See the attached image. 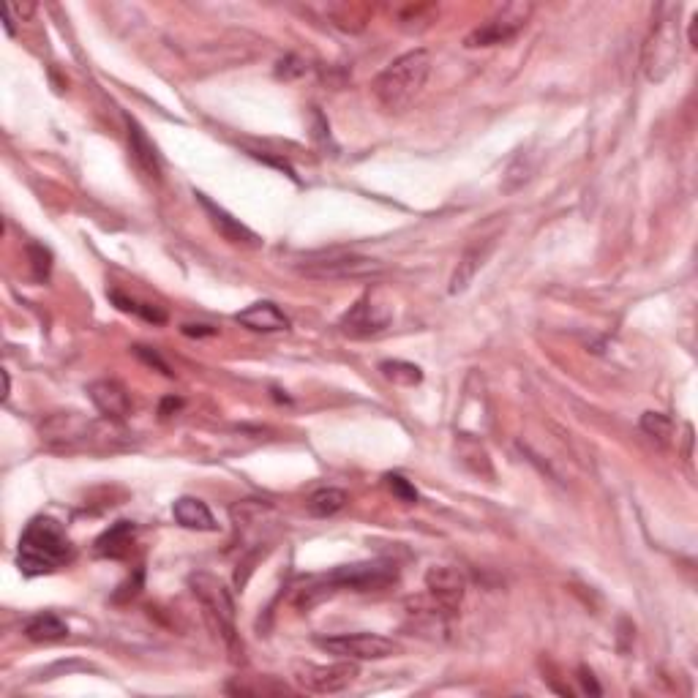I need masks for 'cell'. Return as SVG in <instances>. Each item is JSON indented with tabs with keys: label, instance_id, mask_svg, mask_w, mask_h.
<instances>
[{
	"label": "cell",
	"instance_id": "24",
	"mask_svg": "<svg viewBox=\"0 0 698 698\" xmlns=\"http://www.w3.org/2000/svg\"><path fill=\"white\" fill-rule=\"evenodd\" d=\"M641 431H644L647 437L658 439V442H669L671 420L666 418V415H660V412H647V415L641 418Z\"/></svg>",
	"mask_w": 698,
	"mask_h": 698
},
{
	"label": "cell",
	"instance_id": "26",
	"mask_svg": "<svg viewBox=\"0 0 698 698\" xmlns=\"http://www.w3.org/2000/svg\"><path fill=\"white\" fill-rule=\"evenodd\" d=\"M28 254H30V265H33V276L39 281H44L47 276H50V268H52V254L44 246H39V243H30L28 246Z\"/></svg>",
	"mask_w": 698,
	"mask_h": 698
},
{
	"label": "cell",
	"instance_id": "22",
	"mask_svg": "<svg viewBox=\"0 0 698 698\" xmlns=\"http://www.w3.org/2000/svg\"><path fill=\"white\" fill-rule=\"evenodd\" d=\"M110 298L112 303H115L120 311H126V314H137V317H142L145 322H153V325H164V322H167V311L161 309V306L140 303V300L129 298V295H123V292H112Z\"/></svg>",
	"mask_w": 698,
	"mask_h": 698
},
{
	"label": "cell",
	"instance_id": "10",
	"mask_svg": "<svg viewBox=\"0 0 698 698\" xmlns=\"http://www.w3.org/2000/svg\"><path fill=\"white\" fill-rule=\"evenodd\" d=\"M317 647L325 649L328 655L341 660H385L399 652V644H393L385 636L377 633H339L328 639H317Z\"/></svg>",
	"mask_w": 698,
	"mask_h": 698
},
{
	"label": "cell",
	"instance_id": "21",
	"mask_svg": "<svg viewBox=\"0 0 698 698\" xmlns=\"http://www.w3.org/2000/svg\"><path fill=\"white\" fill-rule=\"evenodd\" d=\"M347 491L341 489H320L314 491L309 497V502H306V508H309L311 516H317V519H330V516H336V513H341V510L347 508Z\"/></svg>",
	"mask_w": 698,
	"mask_h": 698
},
{
	"label": "cell",
	"instance_id": "19",
	"mask_svg": "<svg viewBox=\"0 0 698 698\" xmlns=\"http://www.w3.org/2000/svg\"><path fill=\"white\" fill-rule=\"evenodd\" d=\"M172 516L180 527L197 529V532H216V519L210 508L197 497H180L172 505Z\"/></svg>",
	"mask_w": 698,
	"mask_h": 698
},
{
	"label": "cell",
	"instance_id": "25",
	"mask_svg": "<svg viewBox=\"0 0 698 698\" xmlns=\"http://www.w3.org/2000/svg\"><path fill=\"white\" fill-rule=\"evenodd\" d=\"M385 483H388V489L393 491V497H399L401 502H407V505H415L420 499L418 489H415L404 475H399V472H388V475H385Z\"/></svg>",
	"mask_w": 698,
	"mask_h": 698
},
{
	"label": "cell",
	"instance_id": "20",
	"mask_svg": "<svg viewBox=\"0 0 698 698\" xmlns=\"http://www.w3.org/2000/svg\"><path fill=\"white\" fill-rule=\"evenodd\" d=\"M25 636L36 644H52V641H63L69 636V625L58 614L44 611V614H36L25 622Z\"/></svg>",
	"mask_w": 698,
	"mask_h": 698
},
{
	"label": "cell",
	"instance_id": "29",
	"mask_svg": "<svg viewBox=\"0 0 698 698\" xmlns=\"http://www.w3.org/2000/svg\"><path fill=\"white\" fill-rule=\"evenodd\" d=\"M183 333L186 336H216V328H210V325H183Z\"/></svg>",
	"mask_w": 698,
	"mask_h": 698
},
{
	"label": "cell",
	"instance_id": "32",
	"mask_svg": "<svg viewBox=\"0 0 698 698\" xmlns=\"http://www.w3.org/2000/svg\"><path fill=\"white\" fill-rule=\"evenodd\" d=\"M11 393V379H9V371H3V401L9 399Z\"/></svg>",
	"mask_w": 698,
	"mask_h": 698
},
{
	"label": "cell",
	"instance_id": "11",
	"mask_svg": "<svg viewBox=\"0 0 698 698\" xmlns=\"http://www.w3.org/2000/svg\"><path fill=\"white\" fill-rule=\"evenodd\" d=\"M292 677L300 688L311 690V693H341L355 685V679L360 677V669L355 660H341L333 666H314V663H295Z\"/></svg>",
	"mask_w": 698,
	"mask_h": 698
},
{
	"label": "cell",
	"instance_id": "31",
	"mask_svg": "<svg viewBox=\"0 0 698 698\" xmlns=\"http://www.w3.org/2000/svg\"><path fill=\"white\" fill-rule=\"evenodd\" d=\"M180 407H183V401L180 399H164L161 401L159 412L164 415V418H167V415H170V409H180Z\"/></svg>",
	"mask_w": 698,
	"mask_h": 698
},
{
	"label": "cell",
	"instance_id": "28",
	"mask_svg": "<svg viewBox=\"0 0 698 698\" xmlns=\"http://www.w3.org/2000/svg\"><path fill=\"white\" fill-rule=\"evenodd\" d=\"M134 355L140 360H145L148 366H156V369L164 374V377H172V371H170V366H167V360L161 358L159 352L156 349H150V347H134Z\"/></svg>",
	"mask_w": 698,
	"mask_h": 698
},
{
	"label": "cell",
	"instance_id": "16",
	"mask_svg": "<svg viewBox=\"0 0 698 698\" xmlns=\"http://www.w3.org/2000/svg\"><path fill=\"white\" fill-rule=\"evenodd\" d=\"M126 126H129L131 159H134V164H137V170H140L148 180H153V183H159L161 161H159V153H156V145L150 142L145 129H142L140 123H137L134 118H126Z\"/></svg>",
	"mask_w": 698,
	"mask_h": 698
},
{
	"label": "cell",
	"instance_id": "1",
	"mask_svg": "<svg viewBox=\"0 0 698 698\" xmlns=\"http://www.w3.org/2000/svg\"><path fill=\"white\" fill-rule=\"evenodd\" d=\"M41 442L55 453H107L123 439L115 420H93L82 412H58L39 426Z\"/></svg>",
	"mask_w": 698,
	"mask_h": 698
},
{
	"label": "cell",
	"instance_id": "23",
	"mask_svg": "<svg viewBox=\"0 0 698 698\" xmlns=\"http://www.w3.org/2000/svg\"><path fill=\"white\" fill-rule=\"evenodd\" d=\"M379 371H382L390 382L407 385V388L418 385L420 379H423V371H420L415 363H404V360H385V363H379Z\"/></svg>",
	"mask_w": 698,
	"mask_h": 698
},
{
	"label": "cell",
	"instance_id": "7",
	"mask_svg": "<svg viewBox=\"0 0 698 698\" xmlns=\"http://www.w3.org/2000/svg\"><path fill=\"white\" fill-rule=\"evenodd\" d=\"M535 6L532 3H524V0H516V3H505L502 9L489 17V20L478 25V28L469 33L464 39V47L469 50H478V47H497V44H508L519 36L521 30L527 28L529 17H532Z\"/></svg>",
	"mask_w": 698,
	"mask_h": 698
},
{
	"label": "cell",
	"instance_id": "2",
	"mask_svg": "<svg viewBox=\"0 0 698 698\" xmlns=\"http://www.w3.org/2000/svg\"><path fill=\"white\" fill-rule=\"evenodd\" d=\"M396 579H399V568L390 559L352 562V565H341V568L330 570L328 576L306 584L298 592L295 606L300 611H309L314 606L325 603L328 598H333L336 592H379V589L396 584Z\"/></svg>",
	"mask_w": 698,
	"mask_h": 698
},
{
	"label": "cell",
	"instance_id": "17",
	"mask_svg": "<svg viewBox=\"0 0 698 698\" xmlns=\"http://www.w3.org/2000/svg\"><path fill=\"white\" fill-rule=\"evenodd\" d=\"M194 197L200 200V205H202V208H205V213H208V216H210V224H213V227L219 230L221 238L230 240V243H246V246H257V243H260V238H257V235H254V232H251L249 227H243V224H240L238 219H232L227 210L219 208L216 202H210L208 197H205V194H200V191H197Z\"/></svg>",
	"mask_w": 698,
	"mask_h": 698
},
{
	"label": "cell",
	"instance_id": "5",
	"mask_svg": "<svg viewBox=\"0 0 698 698\" xmlns=\"http://www.w3.org/2000/svg\"><path fill=\"white\" fill-rule=\"evenodd\" d=\"M189 587L194 592V598L200 600L202 617L208 622V628L213 630V636L227 647L232 660H243V641L238 633V614H235V600H232L230 589L221 579H216L213 573H191Z\"/></svg>",
	"mask_w": 698,
	"mask_h": 698
},
{
	"label": "cell",
	"instance_id": "4",
	"mask_svg": "<svg viewBox=\"0 0 698 698\" xmlns=\"http://www.w3.org/2000/svg\"><path fill=\"white\" fill-rule=\"evenodd\" d=\"M74 559V543L66 535L63 524L50 516H36L22 532L17 546V565L25 576H47L66 568Z\"/></svg>",
	"mask_w": 698,
	"mask_h": 698
},
{
	"label": "cell",
	"instance_id": "9",
	"mask_svg": "<svg viewBox=\"0 0 698 698\" xmlns=\"http://www.w3.org/2000/svg\"><path fill=\"white\" fill-rule=\"evenodd\" d=\"M390 320H393V303L382 290H369L341 317L339 328L349 339H369L388 328Z\"/></svg>",
	"mask_w": 698,
	"mask_h": 698
},
{
	"label": "cell",
	"instance_id": "15",
	"mask_svg": "<svg viewBox=\"0 0 698 698\" xmlns=\"http://www.w3.org/2000/svg\"><path fill=\"white\" fill-rule=\"evenodd\" d=\"M491 251H494V238L469 243L467 249H464V254H461L459 265H456L453 279H450V295H459V292L467 290L469 284L475 281V276H478V270L486 265Z\"/></svg>",
	"mask_w": 698,
	"mask_h": 698
},
{
	"label": "cell",
	"instance_id": "30",
	"mask_svg": "<svg viewBox=\"0 0 698 698\" xmlns=\"http://www.w3.org/2000/svg\"><path fill=\"white\" fill-rule=\"evenodd\" d=\"M579 674H581V682H584V688H587V690H592V693H595V696H598V693H600V685H598V682H595V677H592V671L581 669Z\"/></svg>",
	"mask_w": 698,
	"mask_h": 698
},
{
	"label": "cell",
	"instance_id": "14",
	"mask_svg": "<svg viewBox=\"0 0 698 698\" xmlns=\"http://www.w3.org/2000/svg\"><path fill=\"white\" fill-rule=\"evenodd\" d=\"M235 322L243 325V328L254 330V333H281V330H290V317L276 303H270V300L251 303L249 309L238 311Z\"/></svg>",
	"mask_w": 698,
	"mask_h": 698
},
{
	"label": "cell",
	"instance_id": "6",
	"mask_svg": "<svg viewBox=\"0 0 698 698\" xmlns=\"http://www.w3.org/2000/svg\"><path fill=\"white\" fill-rule=\"evenodd\" d=\"M679 3L677 6H658L652 30L644 41V74L649 82H663L679 63Z\"/></svg>",
	"mask_w": 698,
	"mask_h": 698
},
{
	"label": "cell",
	"instance_id": "18",
	"mask_svg": "<svg viewBox=\"0 0 698 698\" xmlns=\"http://www.w3.org/2000/svg\"><path fill=\"white\" fill-rule=\"evenodd\" d=\"M134 535H137L134 521H118L107 532H101L99 540L93 543V554L104 559L129 557L131 546H134Z\"/></svg>",
	"mask_w": 698,
	"mask_h": 698
},
{
	"label": "cell",
	"instance_id": "13",
	"mask_svg": "<svg viewBox=\"0 0 698 698\" xmlns=\"http://www.w3.org/2000/svg\"><path fill=\"white\" fill-rule=\"evenodd\" d=\"M88 396L101 418L123 423V420L131 415L129 390L123 388L118 379H99V382H90Z\"/></svg>",
	"mask_w": 698,
	"mask_h": 698
},
{
	"label": "cell",
	"instance_id": "3",
	"mask_svg": "<svg viewBox=\"0 0 698 698\" xmlns=\"http://www.w3.org/2000/svg\"><path fill=\"white\" fill-rule=\"evenodd\" d=\"M431 74V52L412 50L396 58L390 66L379 71L377 80L371 82V93L388 115L407 112L418 99Z\"/></svg>",
	"mask_w": 698,
	"mask_h": 698
},
{
	"label": "cell",
	"instance_id": "27",
	"mask_svg": "<svg viewBox=\"0 0 698 698\" xmlns=\"http://www.w3.org/2000/svg\"><path fill=\"white\" fill-rule=\"evenodd\" d=\"M306 60H300L298 55H287L284 60H279V69H276V74L279 77H284V80H298V77H303L306 74Z\"/></svg>",
	"mask_w": 698,
	"mask_h": 698
},
{
	"label": "cell",
	"instance_id": "8",
	"mask_svg": "<svg viewBox=\"0 0 698 698\" xmlns=\"http://www.w3.org/2000/svg\"><path fill=\"white\" fill-rule=\"evenodd\" d=\"M298 273L309 276V279L320 281H363L377 279L382 273V265L371 257H360V254H322V257H309L298 265Z\"/></svg>",
	"mask_w": 698,
	"mask_h": 698
},
{
	"label": "cell",
	"instance_id": "12",
	"mask_svg": "<svg viewBox=\"0 0 698 698\" xmlns=\"http://www.w3.org/2000/svg\"><path fill=\"white\" fill-rule=\"evenodd\" d=\"M426 589H429V598L434 600V606L445 614H456L464 600V592H467V579L461 576L459 568H450V565H434V568L426 573Z\"/></svg>",
	"mask_w": 698,
	"mask_h": 698
}]
</instances>
